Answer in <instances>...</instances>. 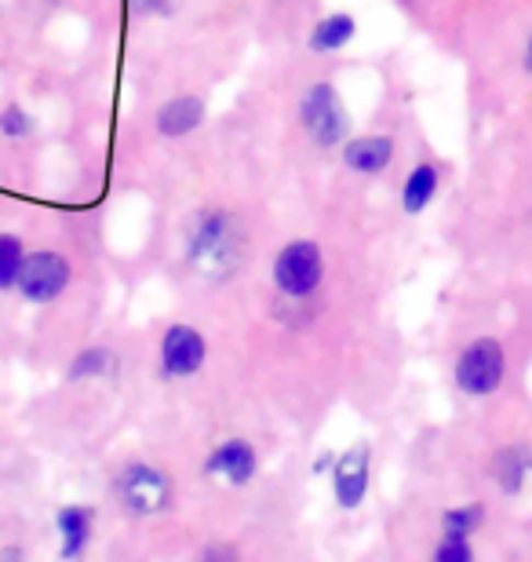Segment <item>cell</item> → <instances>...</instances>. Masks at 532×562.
<instances>
[{
    "mask_svg": "<svg viewBox=\"0 0 532 562\" xmlns=\"http://www.w3.org/2000/svg\"><path fill=\"white\" fill-rule=\"evenodd\" d=\"M449 179V165L438 161V157H423V161H416L409 168V176H405L401 183V212L405 216H420L430 205H434V198L441 194V187H445Z\"/></svg>",
    "mask_w": 532,
    "mask_h": 562,
    "instance_id": "obj_13",
    "label": "cell"
},
{
    "mask_svg": "<svg viewBox=\"0 0 532 562\" xmlns=\"http://www.w3.org/2000/svg\"><path fill=\"white\" fill-rule=\"evenodd\" d=\"M0 562H30V559H26V552H22L19 544H4V548H0Z\"/></svg>",
    "mask_w": 532,
    "mask_h": 562,
    "instance_id": "obj_22",
    "label": "cell"
},
{
    "mask_svg": "<svg viewBox=\"0 0 532 562\" xmlns=\"http://www.w3.org/2000/svg\"><path fill=\"white\" fill-rule=\"evenodd\" d=\"M325 274H328L325 245L318 238H292L274 256L270 285H274L278 300L292 303V307H307V303L321 296Z\"/></svg>",
    "mask_w": 532,
    "mask_h": 562,
    "instance_id": "obj_3",
    "label": "cell"
},
{
    "mask_svg": "<svg viewBox=\"0 0 532 562\" xmlns=\"http://www.w3.org/2000/svg\"><path fill=\"white\" fill-rule=\"evenodd\" d=\"M394 154H398V143H394L390 132H365V136H350L343 143L339 161L350 176L376 179L394 165Z\"/></svg>",
    "mask_w": 532,
    "mask_h": 562,
    "instance_id": "obj_12",
    "label": "cell"
},
{
    "mask_svg": "<svg viewBox=\"0 0 532 562\" xmlns=\"http://www.w3.org/2000/svg\"><path fill=\"white\" fill-rule=\"evenodd\" d=\"M0 136H4V139H26L30 136V117L22 114L19 106H8L4 114H0Z\"/></svg>",
    "mask_w": 532,
    "mask_h": 562,
    "instance_id": "obj_19",
    "label": "cell"
},
{
    "mask_svg": "<svg viewBox=\"0 0 532 562\" xmlns=\"http://www.w3.org/2000/svg\"><path fill=\"white\" fill-rule=\"evenodd\" d=\"M296 121L314 150H325V154L343 150V143L350 139L347 103L332 81H314L307 92L299 95Z\"/></svg>",
    "mask_w": 532,
    "mask_h": 562,
    "instance_id": "obj_5",
    "label": "cell"
},
{
    "mask_svg": "<svg viewBox=\"0 0 532 562\" xmlns=\"http://www.w3.org/2000/svg\"><path fill=\"white\" fill-rule=\"evenodd\" d=\"M179 0H132V8H135V15H143V19H168L176 11Z\"/></svg>",
    "mask_w": 532,
    "mask_h": 562,
    "instance_id": "obj_20",
    "label": "cell"
},
{
    "mask_svg": "<svg viewBox=\"0 0 532 562\" xmlns=\"http://www.w3.org/2000/svg\"><path fill=\"white\" fill-rule=\"evenodd\" d=\"M201 562H241V555H237L234 544H212V548H205Z\"/></svg>",
    "mask_w": 532,
    "mask_h": 562,
    "instance_id": "obj_21",
    "label": "cell"
},
{
    "mask_svg": "<svg viewBox=\"0 0 532 562\" xmlns=\"http://www.w3.org/2000/svg\"><path fill=\"white\" fill-rule=\"evenodd\" d=\"M489 508L482 501L456 504L438 515V541L430 548V562H478V533Z\"/></svg>",
    "mask_w": 532,
    "mask_h": 562,
    "instance_id": "obj_7",
    "label": "cell"
},
{
    "mask_svg": "<svg viewBox=\"0 0 532 562\" xmlns=\"http://www.w3.org/2000/svg\"><path fill=\"white\" fill-rule=\"evenodd\" d=\"M113 366H117V351L110 344L77 347V355L66 366V384H95V380L113 373Z\"/></svg>",
    "mask_w": 532,
    "mask_h": 562,
    "instance_id": "obj_16",
    "label": "cell"
},
{
    "mask_svg": "<svg viewBox=\"0 0 532 562\" xmlns=\"http://www.w3.org/2000/svg\"><path fill=\"white\" fill-rule=\"evenodd\" d=\"M73 281V263L63 249H30L26 267H22L15 296L30 307H48L63 300Z\"/></svg>",
    "mask_w": 532,
    "mask_h": 562,
    "instance_id": "obj_8",
    "label": "cell"
},
{
    "mask_svg": "<svg viewBox=\"0 0 532 562\" xmlns=\"http://www.w3.org/2000/svg\"><path fill=\"white\" fill-rule=\"evenodd\" d=\"M372 486V446L354 442L332 460V501L343 512H358Z\"/></svg>",
    "mask_w": 532,
    "mask_h": 562,
    "instance_id": "obj_10",
    "label": "cell"
},
{
    "mask_svg": "<svg viewBox=\"0 0 532 562\" xmlns=\"http://www.w3.org/2000/svg\"><path fill=\"white\" fill-rule=\"evenodd\" d=\"M522 66H525V70L532 74V33L525 37V55H522Z\"/></svg>",
    "mask_w": 532,
    "mask_h": 562,
    "instance_id": "obj_23",
    "label": "cell"
},
{
    "mask_svg": "<svg viewBox=\"0 0 532 562\" xmlns=\"http://www.w3.org/2000/svg\"><path fill=\"white\" fill-rule=\"evenodd\" d=\"M259 449L252 438L245 435H226L223 442H215L205 457V475L208 479H219L223 486L230 490H245L252 486L256 475H259Z\"/></svg>",
    "mask_w": 532,
    "mask_h": 562,
    "instance_id": "obj_9",
    "label": "cell"
},
{
    "mask_svg": "<svg viewBox=\"0 0 532 562\" xmlns=\"http://www.w3.org/2000/svg\"><path fill=\"white\" fill-rule=\"evenodd\" d=\"M99 508L84 501H70L55 512V537H59V562H81L95 544Z\"/></svg>",
    "mask_w": 532,
    "mask_h": 562,
    "instance_id": "obj_11",
    "label": "cell"
},
{
    "mask_svg": "<svg viewBox=\"0 0 532 562\" xmlns=\"http://www.w3.org/2000/svg\"><path fill=\"white\" fill-rule=\"evenodd\" d=\"M183 267L201 285H226L248 263V223L230 205H201L183 227Z\"/></svg>",
    "mask_w": 532,
    "mask_h": 562,
    "instance_id": "obj_1",
    "label": "cell"
},
{
    "mask_svg": "<svg viewBox=\"0 0 532 562\" xmlns=\"http://www.w3.org/2000/svg\"><path fill=\"white\" fill-rule=\"evenodd\" d=\"M208 117V103L205 95L197 92H183V95H172L168 103L154 114V128L161 139H186L205 125Z\"/></svg>",
    "mask_w": 532,
    "mask_h": 562,
    "instance_id": "obj_14",
    "label": "cell"
},
{
    "mask_svg": "<svg viewBox=\"0 0 532 562\" xmlns=\"http://www.w3.org/2000/svg\"><path fill=\"white\" fill-rule=\"evenodd\" d=\"M212 344L208 336L190 322H168L161 336H157L154 369L165 384H190L208 369Z\"/></svg>",
    "mask_w": 532,
    "mask_h": 562,
    "instance_id": "obj_6",
    "label": "cell"
},
{
    "mask_svg": "<svg viewBox=\"0 0 532 562\" xmlns=\"http://www.w3.org/2000/svg\"><path fill=\"white\" fill-rule=\"evenodd\" d=\"M511 376V351L500 336H474L452 362V384L463 398H493Z\"/></svg>",
    "mask_w": 532,
    "mask_h": 562,
    "instance_id": "obj_4",
    "label": "cell"
},
{
    "mask_svg": "<svg viewBox=\"0 0 532 562\" xmlns=\"http://www.w3.org/2000/svg\"><path fill=\"white\" fill-rule=\"evenodd\" d=\"M358 37V15L354 11H328L307 33L310 55H336Z\"/></svg>",
    "mask_w": 532,
    "mask_h": 562,
    "instance_id": "obj_15",
    "label": "cell"
},
{
    "mask_svg": "<svg viewBox=\"0 0 532 562\" xmlns=\"http://www.w3.org/2000/svg\"><path fill=\"white\" fill-rule=\"evenodd\" d=\"M26 256H30V245L22 234L15 231H0V296L19 289V278H22V267H26Z\"/></svg>",
    "mask_w": 532,
    "mask_h": 562,
    "instance_id": "obj_17",
    "label": "cell"
},
{
    "mask_svg": "<svg viewBox=\"0 0 532 562\" xmlns=\"http://www.w3.org/2000/svg\"><path fill=\"white\" fill-rule=\"evenodd\" d=\"M110 501L132 522L157 519L176 504V479L168 475L165 464H154V460H128L113 471Z\"/></svg>",
    "mask_w": 532,
    "mask_h": 562,
    "instance_id": "obj_2",
    "label": "cell"
},
{
    "mask_svg": "<svg viewBox=\"0 0 532 562\" xmlns=\"http://www.w3.org/2000/svg\"><path fill=\"white\" fill-rule=\"evenodd\" d=\"M532 475V453L525 446H507L500 449V464H496V482H500V490L507 497H514V493H522L525 479Z\"/></svg>",
    "mask_w": 532,
    "mask_h": 562,
    "instance_id": "obj_18",
    "label": "cell"
}]
</instances>
